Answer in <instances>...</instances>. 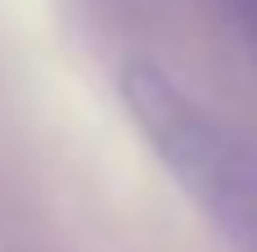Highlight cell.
<instances>
[{
  "mask_svg": "<svg viewBox=\"0 0 257 252\" xmlns=\"http://www.w3.org/2000/svg\"><path fill=\"white\" fill-rule=\"evenodd\" d=\"M117 90L126 113L154 144V153L176 171V180L217 212L226 230L257 248V167L212 126L199 104L181 95V86L149 59H131L117 68Z\"/></svg>",
  "mask_w": 257,
  "mask_h": 252,
  "instance_id": "cell-1",
  "label": "cell"
},
{
  "mask_svg": "<svg viewBox=\"0 0 257 252\" xmlns=\"http://www.w3.org/2000/svg\"><path fill=\"white\" fill-rule=\"evenodd\" d=\"M239 23H244V45H248L257 68V0H239Z\"/></svg>",
  "mask_w": 257,
  "mask_h": 252,
  "instance_id": "cell-2",
  "label": "cell"
}]
</instances>
